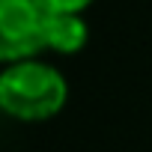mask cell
Listing matches in <instances>:
<instances>
[{"label":"cell","mask_w":152,"mask_h":152,"mask_svg":"<svg viewBox=\"0 0 152 152\" xmlns=\"http://www.w3.org/2000/svg\"><path fill=\"white\" fill-rule=\"evenodd\" d=\"M69 99L66 78L42 60L9 63L0 75V107L12 119L42 122L63 110Z\"/></svg>","instance_id":"1"},{"label":"cell","mask_w":152,"mask_h":152,"mask_svg":"<svg viewBox=\"0 0 152 152\" xmlns=\"http://www.w3.org/2000/svg\"><path fill=\"white\" fill-rule=\"evenodd\" d=\"M51 6L45 0H0V60H33L48 48Z\"/></svg>","instance_id":"2"},{"label":"cell","mask_w":152,"mask_h":152,"mask_svg":"<svg viewBox=\"0 0 152 152\" xmlns=\"http://www.w3.org/2000/svg\"><path fill=\"white\" fill-rule=\"evenodd\" d=\"M87 21L78 12H51V24H48V48H54L57 54H78L87 45Z\"/></svg>","instance_id":"3"},{"label":"cell","mask_w":152,"mask_h":152,"mask_svg":"<svg viewBox=\"0 0 152 152\" xmlns=\"http://www.w3.org/2000/svg\"><path fill=\"white\" fill-rule=\"evenodd\" d=\"M45 3H48L54 12H78V15H81L93 0H45Z\"/></svg>","instance_id":"4"}]
</instances>
